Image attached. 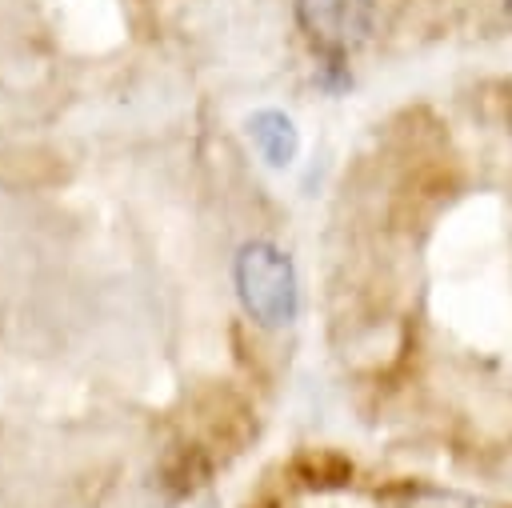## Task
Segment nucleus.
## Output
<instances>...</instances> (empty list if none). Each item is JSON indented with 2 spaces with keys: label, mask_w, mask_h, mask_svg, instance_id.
Here are the masks:
<instances>
[{
  "label": "nucleus",
  "mask_w": 512,
  "mask_h": 508,
  "mask_svg": "<svg viewBox=\"0 0 512 508\" xmlns=\"http://www.w3.org/2000/svg\"><path fill=\"white\" fill-rule=\"evenodd\" d=\"M296 472L308 488H332V484H344L352 476V464L328 448H308L296 456Z\"/></svg>",
  "instance_id": "5"
},
{
  "label": "nucleus",
  "mask_w": 512,
  "mask_h": 508,
  "mask_svg": "<svg viewBox=\"0 0 512 508\" xmlns=\"http://www.w3.org/2000/svg\"><path fill=\"white\" fill-rule=\"evenodd\" d=\"M384 508H504V504L436 484H396L384 492Z\"/></svg>",
  "instance_id": "4"
},
{
  "label": "nucleus",
  "mask_w": 512,
  "mask_h": 508,
  "mask_svg": "<svg viewBox=\"0 0 512 508\" xmlns=\"http://www.w3.org/2000/svg\"><path fill=\"white\" fill-rule=\"evenodd\" d=\"M248 140L252 148L260 152V160L268 168H288L300 152V132H296V120L280 108H260L248 116Z\"/></svg>",
  "instance_id": "3"
},
{
  "label": "nucleus",
  "mask_w": 512,
  "mask_h": 508,
  "mask_svg": "<svg viewBox=\"0 0 512 508\" xmlns=\"http://www.w3.org/2000/svg\"><path fill=\"white\" fill-rule=\"evenodd\" d=\"M240 308L260 328H288L300 312V280L292 256L268 240H248L232 264Z\"/></svg>",
  "instance_id": "1"
},
{
  "label": "nucleus",
  "mask_w": 512,
  "mask_h": 508,
  "mask_svg": "<svg viewBox=\"0 0 512 508\" xmlns=\"http://www.w3.org/2000/svg\"><path fill=\"white\" fill-rule=\"evenodd\" d=\"M296 24L320 56L348 60L376 28V0H296Z\"/></svg>",
  "instance_id": "2"
},
{
  "label": "nucleus",
  "mask_w": 512,
  "mask_h": 508,
  "mask_svg": "<svg viewBox=\"0 0 512 508\" xmlns=\"http://www.w3.org/2000/svg\"><path fill=\"white\" fill-rule=\"evenodd\" d=\"M504 16H508V24H512V0H504Z\"/></svg>",
  "instance_id": "6"
}]
</instances>
